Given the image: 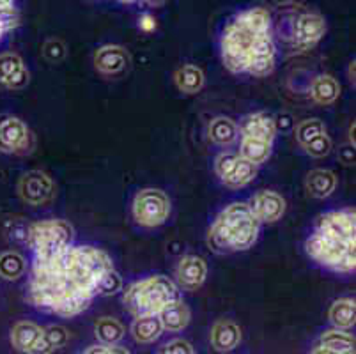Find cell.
Wrapping results in <instances>:
<instances>
[{
  "label": "cell",
  "instance_id": "7",
  "mask_svg": "<svg viewBox=\"0 0 356 354\" xmlns=\"http://www.w3.org/2000/svg\"><path fill=\"white\" fill-rule=\"evenodd\" d=\"M170 216V200L156 188H144L135 195L134 218L138 225L153 229L163 225Z\"/></svg>",
  "mask_w": 356,
  "mask_h": 354
},
{
  "label": "cell",
  "instance_id": "38",
  "mask_svg": "<svg viewBox=\"0 0 356 354\" xmlns=\"http://www.w3.org/2000/svg\"><path fill=\"white\" fill-rule=\"evenodd\" d=\"M83 354H108V346H92Z\"/></svg>",
  "mask_w": 356,
  "mask_h": 354
},
{
  "label": "cell",
  "instance_id": "30",
  "mask_svg": "<svg viewBox=\"0 0 356 354\" xmlns=\"http://www.w3.org/2000/svg\"><path fill=\"white\" fill-rule=\"evenodd\" d=\"M323 133H326V128L325 124H323V121H319V119H307V121H303L302 124L298 126L296 138L303 147V145L309 144L310 140H314L316 136L323 135Z\"/></svg>",
  "mask_w": 356,
  "mask_h": 354
},
{
  "label": "cell",
  "instance_id": "6",
  "mask_svg": "<svg viewBox=\"0 0 356 354\" xmlns=\"http://www.w3.org/2000/svg\"><path fill=\"white\" fill-rule=\"evenodd\" d=\"M74 230L66 220H43L32 223L27 239L35 257H54L71 246Z\"/></svg>",
  "mask_w": 356,
  "mask_h": 354
},
{
  "label": "cell",
  "instance_id": "22",
  "mask_svg": "<svg viewBox=\"0 0 356 354\" xmlns=\"http://www.w3.org/2000/svg\"><path fill=\"white\" fill-rule=\"evenodd\" d=\"M209 138L218 145H231L238 138L239 128L229 117H215L209 122Z\"/></svg>",
  "mask_w": 356,
  "mask_h": 354
},
{
  "label": "cell",
  "instance_id": "5",
  "mask_svg": "<svg viewBox=\"0 0 356 354\" xmlns=\"http://www.w3.org/2000/svg\"><path fill=\"white\" fill-rule=\"evenodd\" d=\"M181 301L179 287L165 275L144 278L124 291V305L135 317L158 316L165 307Z\"/></svg>",
  "mask_w": 356,
  "mask_h": 354
},
{
  "label": "cell",
  "instance_id": "11",
  "mask_svg": "<svg viewBox=\"0 0 356 354\" xmlns=\"http://www.w3.org/2000/svg\"><path fill=\"white\" fill-rule=\"evenodd\" d=\"M326 34V22L321 15L305 13L294 22V45L298 50L307 51L316 47Z\"/></svg>",
  "mask_w": 356,
  "mask_h": 354
},
{
  "label": "cell",
  "instance_id": "42",
  "mask_svg": "<svg viewBox=\"0 0 356 354\" xmlns=\"http://www.w3.org/2000/svg\"><path fill=\"white\" fill-rule=\"evenodd\" d=\"M11 6H15V0H0V9L11 8Z\"/></svg>",
  "mask_w": 356,
  "mask_h": 354
},
{
  "label": "cell",
  "instance_id": "18",
  "mask_svg": "<svg viewBox=\"0 0 356 354\" xmlns=\"http://www.w3.org/2000/svg\"><path fill=\"white\" fill-rule=\"evenodd\" d=\"M310 96L319 105H332L341 96V86L330 74H319L310 83Z\"/></svg>",
  "mask_w": 356,
  "mask_h": 354
},
{
  "label": "cell",
  "instance_id": "32",
  "mask_svg": "<svg viewBox=\"0 0 356 354\" xmlns=\"http://www.w3.org/2000/svg\"><path fill=\"white\" fill-rule=\"evenodd\" d=\"M303 149L314 158H325L332 151V140H330V136L326 133H323V135L316 136L314 140H310L307 145H303Z\"/></svg>",
  "mask_w": 356,
  "mask_h": 354
},
{
  "label": "cell",
  "instance_id": "33",
  "mask_svg": "<svg viewBox=\"0 0 356 354\" xmlns=\"http://www.w3.org/2000/svg\"><path fill=\"white\" fill-rule=\"evenodd\" d=\"M18 25H20V13L16 11L15 6L0 9V29L4 34L15 31Z\"/></svg>",
  "mask_w": 356,
  "mask_h": 354
},
{
  "label": "cell",
  "instance_id": "3",
  "mask_svg": "<svg viewBox=\"0 0 356 354\" xmlns=\"http://www.w3.org/2000/svg\"><path fill=\"white\" fill-rule=\"evenodd\" d=\"M271 34V16L266 9L252 8L243 11L223 29L220 50L222 63L231 73H247L248 63L259 39Z\"/></svg>",
  "mask_w": 356,
  "mask_h": 354
},
{
  "label": "cell",
  "instance_id": "29",
  "mask_svg": "<svg viewBox=\"0 0 356 354\" xmlns=\"http://www.w3.org/2000/svg\"><path fill=\"white\" fill-rule=\"evenodd\" d=\"M96 337L102 346H115L124 337V328L112 317H102L96 323Z\"/></svg>",
  "mask_w": 356,
  "mask_h": 354
},
{
  "label": "cell",
  "instance_id": "28",
  "mask_svg": "<svg viewBox=\"0 0 356 354\" xmlns=\"http://www.w3.org/2000/svg\"><path fill=\"white\" fill-rule=\"evenodd\" d=\"M27 271V262L18 252H6L0 255V277L6 280H18Z\"/></svg>",
  "mask_w": 356,
  "mask_h": 354
},
{
  "label": "cell",
  "instance_id": "40",
  "mask_svg": "<svg viewBox=\"0 0 356 354\" xmlns=\"http://www.w3.org/2000/svg\"><path fill=\"white\" fill-rule=\"evenodd\" d=\"M108 354H129L124 347H119L118 344L115 346H108Z\"/></svg>",
  "mask_w": 356,
  "mask_h": 354
},
{
  "label": "cell",
  "instance_id": "43",
  "mask_svg": "<svg viewBox=\"0 0 356 354\" xmlns=\"http://www.w3.org/2000/svg\"><path fill=\"white\" fill-rule=\"evenodd\" d=\"M122 4H131V2H137V0H119Z\"/></svg>",
  "mask_w": 356,
  "mask_h": 354
},
{
  "label": "cell",
  "instance_id": "10",
  "mask_svg": "<svg viewBox=\"0 0 356 354\" xmlns=\"http://www.w3.org/2000/svg\"><path fill=\"white\" fill-rule=\"evenodd\" d=\"M31 131L22 119L9 113L0 115V151L2 152H22L29 147Z\"/></svg>",
  "mask_w": 356,
  "mask_h": 354
},
{
  "label": "cell",
  "instance_id": "1",
  "mask_svg": "<svg viewBox=\"0 0 356 354\" xmlns=\"http://www.w3.org/2000/svg\"><path fill=\"white\" fill-rule=\"evenodd\" d=\"M114 269L106 252L96 246H67L54 257L34 259L29 300L43 312L73 317L90 307L103 278Z\"/></svg>",
  "mask_w": 356,
  "mask_h": 354
},
{
  "label": "cell",
  "instance_id": "27",
  "mask_svg": "<svg viewBox=\"0 0 356 354\" xmlns=\"http://www.w3.org/2000/svg\"><path fill=\"white\" fill-rule=\"evenodd\" d=\"M321 346L337 354H355V337L335 328L323 333Z\"/></svg>",
  "mask_w": 356,
  "mask_h": 354
},
{
  "label": "cell",
  "instance_id": "36",
  "mask_svg": "<svg viewBox=\"0 0 356 354\" xmlns=\"http://www.w3.org/2000/svg\"><path fill=\"white\" fill-rule=\"evenodd\" d=\"M161 354H193V347L186 340H172L163 347Z\"/></svg>",
  "mask_w": 356,
  "mask_h": 354
},
{
  "label": "cell",
  "instance_id": "12",
  "mask_svg": "<svg viewBox=\"0 0 356 354\" xmlns=\"http://www.w3.org/2000/svg\"><path fill=\"white\" fill-rule=\"evenodd\" d=\"M248 206L259 223H275L286 213V200L282 199V195L270 190L255 193Z\"/></svg>",
  "mask_w": 356,
  "mask_h": 354
},
{
  "label": "cell",
  "instance_id": "44",
  "mask_svg": "<svg viewBox=\"0 0 356 354\" xmlns=\"http://www.w3.org/2000/svg\"><path fill=\"white\" fill-rule=\"evenodd\" d=\"M147 2H151V4H160V2H163V0H147Z\"/></svg>",
  "mask_w": 356,
  "mask_h": 354
},
{
  "label": "cell",
  "instance_id": "41",
  "mask_svg": "<svg viewBox=\"0 0 356 354\" xmlns=\"http://www.w3.org/2000/svg\"><path fill=\"white\" fill-rule=\"evenodd\" d=\"M312 354H337V353H333V351H330V349H326V347L319 346V347H316V349L312 351Z\"/></svg>",
  "mask_w": 356,
  "mask_h": 354
},
{
  "label": "cell",
  "instance_id": "25",
  "mask_svg": "<svg viewBox=\"0 0 356 354\" xmlns=\"http://www.w3.org/2000/svg\"><path fill=\"white\" fill-rule=\"evenodd\" d=\"M131 333H134L137 342L149 344L154 342L163 333V326H161L158 316H142L135 319L134 326H131Z\"/></svg>",
  "mask_w": 356,
  "mask_h": 354
},
{
  "label": "cell",
  "instance_id": "31",
  "mask_svg": "<svg viewBox=\"0 0 356 354\" xmlns=\"http://www.w3.org/2000/svg\"><path fill=\"white\" fill-rule=\"evenodd\" d=\"M43 339L51 351L60 349L70 342V333L64 326H48L43 330Z\"/></svg>",
  "mask_w": 356,
  "mask_h": 354
},
{
  "label": "cell",
  "instance_id": "17",
  "mask_svg": "<svg viewBox=\"0 0 356 354\" xmlns=\"http://www.w3.org/2000/svg\"><path fill=\"white\" fill-rule=\"evenodd\" d=\"M239 340H241V331L231 321H220L213 328L211 344L218 353H229L238 347Z\"/></svg>",
  "mask_w": 356,
  "mask_h": 354
},
{
  "label": "cell",
  "instance_id": "34",
  "mask_svg": "<svg viewBox=\"0 0 356 354\" xmlns=\"http://www.w3.org/2000/svg\"><path fill=\"white\" fill-rule=\"evenodd\" d=\"M121 287H122L121 277H119L115 269H112V271L103 278L102 285H99V294H115L118 291H121Z\"/></svg>",
  "mask_w": 356,
  "mask_h": 354
},
{
  "label": "cell",
  "instance_id": "37",
  "mask_svg": "<svg viewBox=\"0 0 356 354\" xmlns=\"http://www.w3.org/2000/svg\"><path fill=\"white\" fill-rule=\"evenodd\" d=\"M341 160L344 161V163H353V160H355V151H353V147L341 149Z\"/></svg>",
  "mask_w": 356,
  "mask_h": 354
},
{
  "label": "cell",
  "instance_id": "21",
  "mask_svg": "<svg viewBox=\"0 0 356 354\" xmlns=\"http://www.w3.org/2000/svg\"><path fill=\"white\" fill-rule=\"evenodd\" d=\"M43 330H41L38 324L31 323V321H24V323H18L11 331V342L13 347L20 353H27L32 349L38 339L41 337Z\"/></svg>",
  "mask_w": 356,
  "mask_h": 354
},
{
  "label": "cell",
  "instance_id": "8",
  "mask_svg": "<svg viewBox=\"0 0 356 354\" xmlns=\"http://www.w3.org/2000/svg\"><path fill=\"white\" fill-rule=\"evenodd\" d=\"M215 172L225 186L243 188L257 175V167L236 152H222L215 160Z\"/></svg>",
  "mask_w": 356,
  "mask_h": 354
},
{
  "label": "cell",
  "instance_id": "20",
  "mask_svg": "<svg viewBox=\"0 0 356 354\" xmlns=\"http://www.w3.org/2000/svg\"><path fill=\"white\" fill-rule=\"evenodd\" d=\"M160 317V323L163 326V330L168 331H181L188 326L190 323V310L188 307L184 305V301H176V303H170L168 307H165L163 310L158 314Z\"/></svg>",
  "mask_w": 356,
  "mask_h": 354
},
{
  "label": "cell",
  "instance_id": "19",
  "mask_svg": "<svg viewBox=\"0 0 356 354\" xmlns=\"http://www.w3.org/2000/svg\"><path fill=\"white\" fill-rule=\"evenodd\" d=\"M337 177L332 170L316 168L307 175V191L316 199H326L335 191Z\"/></svg>",
  "mask_w": 356,
  "mask_h": 354
},
{
  "label": "cell",
  "instance_id": "15",
  "mask_svg": "<svg viewBox=\"0 0 356 354\" xmlns=\"http://www.w3.org/2000/svg\"><path fill=\"white\" fill-rule=\"evenodd\" d=\"M29 83V71L20 55H0V86L8 89H24Z\"/></svg>",
  "mask_w": 356,
  "mask_h": 354
},
{
  "label": "cell",
  "instance_id": "45",
  "mask_svg": "<svg viewBox=\"0 0 356 354\" xmlns=\"http://www.w3.org/2000/svg\"><path fill=\"white\" fill-rule=\"evenodd\" d=\"M4 38V32H2V29H0V39Z\"/></svg>",
  "mask_w": 356,
  "mask_h": 354
},
{
  "label": "cell",
  "instance_id": "4",
  "mask_svg": "<svg viewBox=\"0 0 356 354\" xmlns=\"http://www.w3.org/2000/svg\"><path fill=\"white\" fill-rule=\"evenodd\" d=\"M261 223L255 220L250 206L234 202L216 216L208 234V243L216 253L245 252L252 248L259 238Z\"/></svg>",
  "mask_w": 356,
  "mask_h": 354
},
{
  "label": "cell",
  "instance_id": "14",
  "mask_svg": "<svg viewBox=\"0 0 356 354\" xmlns=\"http://www.w3.org/2000/svg\"><path fill=\"white\" fill-rule=\"evenodd\" d=\"M206 277H208V266L204 259L197 257V255H186L177 264V284L186 291H197L206 282Z\"/></svg>",
  "mask_w": 356,
  "mask_h": 354
},
{
  "label": "cell",
  "instance_id": "23",
  "mask_svg": "<svg viewBox=\"0 0 356 354\" xmlns=\"http://www.w3.org/2000/svg\"><path fill=\"white\" fill-rule=\"evenodd\" d=\"M330 321L337 330H349L356 323V303L355 300H337L330 308Z\"/></svg>",
  "mask_w": 356,
  "mask_h": 354
},
{
  "label": "cell",
  "instance_id": "26",
  "mask_svg": "<svg viewBox=\"0 0 356 354\" xmlns=\"http://www.w3.org/2000/svg\"><path fill=\"white\" fill-rule=\"evenodd\" d=\"M271 147L273 144L262 140H254V138H245L241 136V147H239V156L247 161L259 167L271 156Z\"/></svg>",
  "mask_w": 356,
  "mask_h": 354
},
{
  "label": "cell",
  "instance_id": "2",
  "mask_svg": "<svg viewBox=\"0 0 356 354\" xmlns=\"http://www.w3.org/2000/svg\"><path fill=\"white\" fill-rule=\"evenodd\" d=\"M305 250L319 266L335 273H355L356 211L355 207L330 211L316 220Z\"/></svg>",
  "mask_w": 356,
  "mask_h": 354
},
{
  "label": "cell",
  "instance_id": "39",
  "mask_svg": "<svg viewBox=\"0 0 356 354\" xmlns=\"http://www.w3.org/2000/svg\"><path fill=\"white\" fill-rule=\"evenodd\" d=\"M140 27L144 29V31H153L154 29V19L151 18V16H144L140 22Z\"/></svg>",
  "mask_w": 356,
  "mask_h": 354
},
{
  "label": "cell",
  "instance_id": "16",
  "mask_svg": "<svg viewBox=\"0 0 356 354\" xmlns=\"http://www.w3.org/2000/svg\"><path fill=\"white\" fill-rule=\"evenodd\" d=\"M129 64L128 51L118 45H106L102 47L95 55L96 70L105 74H118L124 71Z\"/></svg>",
  "mask_w": 356,
  "mask_h": 354
},
{
  "label": "cell",
  "instance_id": "24",
  "mask_svg": "<svg viewBox=\"0 0 356 354\" xmlns=\"http://www.w3.org/2000/svg\"><path fill=\"white\" fill-rule=\"evenodd\" d=\"M176 86L181 92L184 94H197L204 87V73L200 67L193 66V64H186V66L179 67L176 71Z\"/></svg>",
  "mask_w": 356,
  "mask_h": 354
},
{
  "label": "cell",
  "instance_id": "13",
  "mask_svg": "<svg viewBox=\"0 0 356 354\" xmlns=\"http://www.w3.org/2000/svg\"><path fill=\"white\" fill-rule=\"evenodd\" d=\"M239 133L245 138H254V140H262L273 144L275 135H277V124L275 119L266 112H255L247 115L238 126Z\"/></svg>",
  "mask_w": 356,
  "mask_h": 354
},
{
  "label": "cell",
  "instance_id": "35",
  "mask_svg": "<svg viewBox=\"0 0 356 354\" xmlns=\"http://www.w3.org/2000/svg\"><path fill=\"white\" fill-rule=\"evenodd\" d=\"M44 55H47L48 61H51V63H59L60 58L66 55V48H64V45L60 43V41H57V39H51V41H48L47 45H44Z\"/></svg>",
  "mask_w": 356,
  "mask_h": 354
},
{
  "label": "cell",
  "instance_id": "9",
  "mask_svg": "<svg viewBox=\"0 0 356 354\" xmlns=\"http://www.w3.org/2000/svg\"><path fill=\"white\" fill-rule=\"evenodd\" d=\"M22 199L31 206H43L50 202L55 195V184L48 174L41 170H32L22 177L20 181Z\"/></svg>",
  "mask_w": 356,
  "mask_h": 354
}]
</instances>
